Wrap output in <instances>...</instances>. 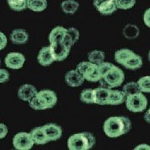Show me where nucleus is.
<instances>
[{
  "instance_id": "13",
  "label": "nucleus",
  "mask_w": 150,
  "mask_h": 150,
  "mask_svg": "<svg viewBox=\"0 0 150 150\" xmlns=\"http://www.w3.org/2000/svg\"><path fill=\"white\" fill-rule=\"evenodd\" d=\"M84 77L82 76V74L79 73L76 69L75 70H70L65 74V82L67 83V85L71 87H78L83 84L84 82Z\"/></svg>"
},
{
  "instance_id": "9",
  "label": "nucleus",
  "mask_w": 150,
  "mask_h": 150,
  "mask_svg": "<svg viewBox=\"0 0 150 150\" xmlns=\"http://www.w3.org/2000/svg\"><path fill=\"white\" fill-rule=\"evenodd\" d=\"M37 97L45 106V109H49L56 105L57 103V95L54 91L49 89H44L37 92Z\"/></svg>"
},
{
  "instance_id": "6",
  "label": "nucleus",
  "mask_w": 150,
  "mask_h": 150,
  "mask_svg": "<svg viewBox=\"0 0 150 150\" xmlns=\"http://www.w3.org/2000/svg\"><path fill=\"white\" fill-rule=\"evenodd\" d=\"M34 145L30 132H19L13 137V146L18 150H29Z\"/></svg>"
},
{
  "instance_id": "17",
  "label": "nucleus",
  "mask_w": 150,
  "mask_h": 150,
  "mask_svg": "<svg viewBox=\"0 0 150 150\" xmlns=\"http://www.w3.org/2000/svg\"><path fill=\"white\" fill-rule=\"evenodd\" d=\"M125 99H126V94L123 92V90H110L107 105H119L125 102Z\"/></svg>"
},
{
  "instance_id": "1",
  "label": "nucleus",
  "mask_w": 150,
  "mask_h": 150,
  "mask_svg": "<svg viewBox=\"0 0 150 150\" xmlns=\"http://www.w3.org/2000/svg\"><path fill=\"white\" fill-rule=\"evenodd\" d=\"M131 130V121L124 116H113L106 119L103 124V131L110 138H117Z\"/></svg>"
},
{
  "instance_id": "20",
  "label": "nucleus",
  "mask_w": 150,
  "mask_h": 150,
  "mask_svg": "<svg viewBox=\"0 0 150 150\" xmlns=\"http://www.w3.org/2000/svg\"><path fill=\"white\" fill-rule=\"evenodd\" d=\"M142 63H143V62H142L141 56H139V55L134 53V54L131 55V56L126 60V62L123 64V66H124L125 68L130 69V70H136V69H139L140 67L142 66Z\"/></svg>"
},
{
  "instance_id": "39",
  "label": "nucleus",
  "mask_w": 150,
  "mask_h": 150,
  "mask_svg": "<svg viewBox=\"0 0 150 150\" xmlns=\"http://www.w3.org/2000/svg\"><path fill=\"white\" fill-rule=\"evenodd\" d=\"M144 119L147 123H149L150 124V108L146 111V113L144 114Z\"/></svg>"
},
{
  "instance_id": "7",
  "label": "nucleus",
  "mask_w": 150,
  "mask_h": 150,
  "mask_svg": "<svg viewBox=\"0 0 150 150\" xmlns=\"http://www.w3.org/2000/svg\"><path fill=\"white\" fill-rule=\"evenodd\" d=\"M54 61H63L69 55L70 48L66 47L62 42L50 43L49 45Z\"/></svg>"
},
{
  "instance_id": "11",
  "label": "nucleus",
  "mask_w": 150,
  "mask_h": 150,
  "mask_svg": "<svg viewBox=\"0 0 150 150\" xmlns=\"http://www.w3.org/2000/svg\"><path fill=\"white\" fill-rule=\"evenodd\" d=\"M43 130H44V133L46 135V138L49 141H55V140H58L61 137L62 135V128L57 124H54V123H48V124H45L42 126Z\"/></svg>"
},
{
  "instance_id": "12",
  "label": "nucleus",
  "mask_w": 150,
  "mask_h": 150,
  "mask_svg": "<svg viewBox=\"0 0 150 150\" xmlns=\"http://www.w3.org/2000/svg\"><path fill=\"white\" fill-rule=\"evenodd\" d=\"M37 92L38 91L35 86L31 85V84H23L19 87L17 95L20 100L28 102L29 100H31L34 96H36Z\"/></svg>"
},
{
  "instance_id": "27",
  "label": "nucleus",
  "mask_w": 150,
  "mask_h": 150,
  "mask_svg": "<svg viewBox=\"0 0 150 150\" xmlns=\"http://www.w3.org/2000/svg\"><path fill=\"white\" fill-rule=\"evenodd\" d=\"M123 92L126 94V96H129V95H133V94L139 93L141 91H140L138 83L131 81V82H128V83H126L123 86Z\"/></svg>"
},
{
  "instance_id": "21",
  "label": "nucleus",
  "mask_w": 150,
  "mask_h": 150,
  "mask_svg": "<svg viewBox=\"0 0 150 150\" xmlns=\"http://www.w3.org/2000/svg\"><path fill=\"white\" fill-rule=\"evenodd\" d=\"M134 54V52L130 49H127V48H123V49H119L115 52L114 54V58L115 61L117 62L118 64L123 65L126 62V60L129 58L131 55Z\"/></svg>"
},
{
  "instance_id": "16",
  "label": "nucleus",
  "mask_w": 150,
  "mask_h": 150,
  "mask_svg": "<svg viewBox=\"0 0 150 150\" xmlns=\"http://www.w3.org/2000/svg\"><path fill=\"white\" fill-rule=\"evenodd\" d=\"M29 35L24 29H15L11 32L10 39L14 44H24L28 41Z\"/></svg>"
},
{
  "instance_id": "23",
  "label": "nucleus",
  "mask_w": 150,
  "mask_h": 150,
  "mask_svg": "<svg viewBox=\"0 0 150 150\" xmlns=\"http://www.w3.org/2000/svg\"><path fill=\"white\" fill-rule=\"evenodd\" d=\"M79 3L76 0H64L61 3V9L66 14H74L78 10Z\"/></svg>"
},
{
  "instance_id": "34",
  "label": "nucleus",
  "mask_w": 150,
  "mask_h": 150,
  "mask_svg": "<svg viewBox=\"0 0 150 150\" xmlns=\"http://www.w3.org/2000/svg\"><path fill=\"white\" fill-rule=\"evenodd\" d=\"M10 78L9 76V72L7 71L6 69H2L0 68V83H4V82H7Z\"/></svg>"
},
{
  "instance_id": "31",
  "label": "nucleus",
  "mask_w": 150,
  "mask_h": 150,
  "mask_svg": "<svg viewBox=\"0 0 150 150\" xmlns=\"http://www.w3.org/2000/svg\"><path fill=\"white\" fill-rule=\"evenodd\" d=\"M29 103V106H30L32 109H35V110H45V106L43 105V103L41 102L39 100V98L37 97V94L36 96H34L31 100L28 101Z\"/></svg>"
},
{
  "instance_id": "40",
  "label": "nucleus",
  "mask_w": 150,
  "mask_h": 150,
  "mask_svg": "<svg viewBox=\"0 0 150 150\" xmlns=\"http://www.w3.org/2000/svg\"><path fill=\"white\" fill-rule=\"evenodd\" d=\"M148 60L150 61V51H149V53H148Z\"/></svg>"
},
{
  "instance_id": "3",
  "label": "nucleus",
  "mask_w": 150,
  "mask_h": 150,
  "mask_svg": "<svg viewBox=\"0 0 150 150\" xmlns=\"http://www.w3.org/2000/svg\"><path fill=\"white\" fill-rule=\"evenodd\" d=\"M76 70L82 74L85 80L90 82H98L101 80V75L98 71L97 65L91 63L90 61L80 62L76 66Z\"/></svg>"
},
{
  "instance_id": "8",
  "label": "nucleus",
  "mask_w": 150,
  "mask_h": 150,
  "mask_svg": "<svg viewBox=\"0 0 150 150\" xmlns=\"http://www.w3.org/2000/svg\"><path fill=\"white\" fill-rule=\"evenodd\" d=\"M93 5L103 15H110L117 10L115 0H93Z\"/></svg>"
},
{
  "instance_id": "37",
  "label": "nucleus",
  "mask_w": 150,
  "mask_h": 150,
  "mask_svg": "<svg viewBox=\"0 0 150 150\" xmlns=\"http://www.w3.org/2000/svg\"><path fill=\"white\" fill-rule=\"evenodd\" d=\"M143 22L147 27L150 28V8L147 9L146 11L144 12L143 15Z\"/></svg>"
},
{
  "instance_id": "24",
  "label": "nucleus",
  "mask_w": 150,
  "mask_h": 150,
  "mask_svg": "<svg viewBox=\"0 0 150 150\" xmlns=\"http://www.w3.org/2000/svg\"><path fill=\"white\" fill-rule=\"evenodd\" d=\"M139 32V28L136 25H133V24H127L123 29V34H124V37L127 38V39H134V38L138 37Z\"/></svg>"
},
{
  "instance_id": "26",
  "label": "nucleus",
  "mask_w": 150,
  "mask_h": 150,
  "mask_svg": "<svg viewBox=\"0 0 150 150\" xmlns=\"http://www.w3.org/2000/svg\"><path fill=\"white\" fill-rule=\"evenodd\" d=\"M9 7L14 11H22L27 8L28 0H6Z\"/></svg>"
},
{
  "instance_id": "32",
  "label": "nucleus",
  "mask_w": 150,
  "mask_h": 150,
  "mask_svg": "<svg viewBox=\"0 0 150 150\" xmlns=\"http://www.w3.org/2000/svg\"><path fill=\"white\" fill-rule=\"evenodd\" d=\"M113 66H114V65H113L112 63H110V62H104V61L97 65L98 71H99V73H100V75H101V79H102V77L106 73H107V72L109 71V70L112 68Z\"/></svg>"
},
{
  "instance_id": "15",
  "label": "nucleus",
  "mask_w": 150,
  "mask_h": 150,
  "mask_svg": "<svg viewBox=\"0 0 150 150\" xmlns=\"http://www.w3.org/2000/svg\"><path fill=\"white\" fill-rule=\"evenodd\" d=\"M37 61L42 66H48V65L52 64L54 62V58L52 56V53L49 46L43 47L40 50L37 56Z\"/></svg>"
},
{
  "instance_id": "41",
  "label": "nucleus",
  "mask_w": 150,
  "mask_h": 150,
  "mask_svg": "<svg viewBox=\"0 0 150 150\" xmlns=\"http://www.w3.org/2000/svg\"><path fill=\"white\" fill-rule=\"evenodd\" d=\"M0 65H1V61H0Z\"/></svg>"
},
{
  "instance_id": "25",
  "label": "nucleus",
  "mask_w": 150,
  "mask_h": 150,
  "mask_svg": "<svg viewBox=\"0 0 150 150\" xmlns=\"http://www.w3.org/2000/svg\"><path fill=\"white\" fill-rule=\"evenodd\" d=\"M104 59H105V53L101 50H93L88 53V61L93 64L98 65L99 63L103 62Z\"/></svg>"
},
{
  "instance_id": "14",
  "label": "nucleus",
  "mask_w": 150,
  "mask_h": 150,
  "mask_svg": "<svg viewBox=\"0 0 150 150\" xmlns=\"http://www.w3.org/2000/svg\"><path fill=\"white\" fill-rule=\"evenodd\" d=\"M110 90L111 89L104 86L94 89V103L98 105H107Z\"/></svg>"
},
{
  "instance_id": "2",
  "label": "nucleus",
  "mask_w": 150,
  "mask_h": 150,
  "mask_svg": "<svg viewBox=\"0 0 150 150\" xmlns=\"http://www.w3.org/2000/svg\"><path fill=\"white\" fill-rule=\"evenodd\" d=\"M95 144V137L91 132L73 134L68 138L67 146L70 150H89Z\"/></svg>"
},
{
  "instance_id": "10",
  "label": "nucleus",
  "mask_w": 150,
  "mask_h": 150,
  "mask_svg": "<svg viewBox=\"0 0 150 150\" xmlns=\"http://www.w3.org/2000/svg\"><path fill=\"white\" fill-rule=\"evenodd\" d=\"M25 63V57L19 52L8 53L5 57V64L10 69H20Z\"/></svg>"
},
{
  "instance_id": "36",
  "label": "nucleus",
  "mask_w": 150,
  "mask_h": 150,
  "mask_svg": "<svg viewBox=\"0 0 150 150\" xmlns=\"http://www.w3.org/2000/svg\"><path fill=\"white\" fill-rule=\"evenodd\" d=\"M8 133V128L5 124L0 123V139H3Z\"/></svg>"
},
{
  "instance_id": "38",
  "label": "nucleus",
  "mask_w": 150,
  "mask_h": 150,
  "mask_svg": "<svg viewBox=\"0 0 150 150\" xmlns=\"http://www.w3.org/2000/svg\"><path fill=\"white\" fill-rule=\"evenodd\" d=\"M135 150H141V149H149L150 150V146L147 144H140L138 146H136L134 148Z\"/></svg>"
},
{
  "instance_id": "22",
  "label": "nucleus",
  "mask_w": 150,
  "mask_h": 150,
  "mask_svg": "<svg viewBox=\"0 0 150 150\" xmlns=\"http://www.w3.org/2000/svg\"><path fill=\"white\" fill-rule=\"evenodd\" d=\"M27 8L34 12H42L47 8V0H28Z\"/></svg>"
},
{
  "instance_id": "30",
  "label": "nucleus",
  "mask_w": 150,
  "mask_h": 150,
  "mask_svg": "<svg viewBox=\"0 0 150 150\" xmlns=\"http://www.w3.org/2000/svg\"><path fill=\"white\" fill-rule=\"evenodd\" d=\"M116 6L117 9H121V10H128V9L132 8L136 3V0H115Z\"/></svg>"
},
{
  "instance_id": "35",
  "label": "nucleus",
  "mask_w": 150,
  "mask_h": 150,
  "mask_svg": "<svg viewBox=\"0 0 150 150\" xmlns=\"http://www.w3.org/2000/svg\"><path fill=\"white\" fill-rule=\"evenodd\" d=\"M7 45V37L3 32L0 31V50L4 49Z\"/></svg>"
},
{
  "instance_id": "29",
  "label": "nucleus",
  "mask_w": 150,
  "mask_h": 150,
  "mask_svg": "<svg viewBox=\"0 0 150 150\" xmlns=\"http://www.w3.org/2000/svg\"><path fill=\"white\" fill-rule=\"evenodd\" d=\"M137 83H138V86L141 92L150 93V76L141 77V78L137 81Z\"/></svg>"
},
{
  "instance_id": "19",
  "label": "nucleus",
  "mask_w": 150,
  "mask_h": 150,
  "mask_svg": "<svg viewBox=\"0 0 150 150\" xmlns=\"http://www.w3.org/2000/svg\"><path fill=\"white\" fill-rule=\"evenodd\" d=\"M65 33H66V28L62 27V26H56L55 28H53L49 34V42L50 43H56V42H61L63 39Z\"/></svg>"
},
{
  "instance_id": "5",
  "label": "nucleus",
  "mask_w": 150,
  "mask_h": 150,
  "mask_svg": "<svg viewBox=\"0 0 150 150\" xmlns=\"http://www.w3.org/2000/svg\"><path fill=\"white\" fill-rule=\"evenodd\" d=\"M124 78V72L119 67L113 66L107 73L104 75L100 81L104 82V84H106L109 87H118L123 83Z\"/></svg>"
},
{
  "instance_id": "33",
  "label": "nucleus",
  "mask_w": 150,
  "mask_h": 150,
  "mask_svg": "<svg viewBox=\"0 0 150 150\" xmlns=\"http://www.w3.org/2000/svg\"><path fill=\"white\" fill-rule=\"evenodd\" d=\"M66 34L69 36V38L72 40V42L76 43L79 39V31L74 27H70L66 29Z\"/></svg>"
},
{
  "instance_id": "4",
  "label": "nucleus",
  "mask_w": 150,
  "mask_h": 150,
  "mask_svg": "<svg viewBox=\"0 0 150 150\" xmlns=\"http://www.w3.org/2000/svg\"><path fill=\"white\" fill-rule=\"evenodd\" d=\"M125 104H126V108L131 112H143L146 109L148 101L143 93L139 92L133 95L126 96Z\"/></svg>"
},
{
  "instance_id": "28",
  "label": "nucleus",
  "mask_w": 150,
  "mask_h": 150,
  "mask_svg": "<svg viewBox=\"0 0 150 150\" xmlns=\"http://www.w3.org/2000/svg\"><path fill=\"white\" fill-rule=\"evenodd\" d=\"M80 100L86 104L94 103V89H84L80 93Z\"/></svg>"
},
{
  "instance_id": "18",
  "label": "nucleus",
  "mask_w": 150,
  "mask_h": 150,
  "mask_svg": "<svg viewBox=\"0 0 150 150\" xmlns=\"http://www.w3.org/2000/svg\"><path fill=\"white\" fill-rule=\"evenodd\" d=\"M30 134H31V136H32L34 144L42 145V144H46L48 142V140L46 138V135H45L42 126L35 127L34 129H32V131L30 132Z\"/></svg>"
}]
</instances>
